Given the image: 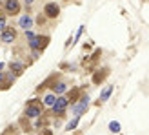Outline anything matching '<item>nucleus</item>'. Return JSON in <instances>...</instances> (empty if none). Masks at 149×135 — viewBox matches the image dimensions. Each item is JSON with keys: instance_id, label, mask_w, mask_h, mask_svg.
<instances>
[{"instance_id": "1", "label": "nucleus", "mask_w": 149, "mask_h": 135, "mask_svg": "<svg viewBox=\"0 0 149 135\" xmlns=\"http://www.w3.org/2000/svg\"><path fill=\"white\" fill-rule=\"evenodd\" d=\"M49 42H51V39L47 35H35L33 39L27 42V46H29V49H33V51H44L47 48Z\"/></svg>"}, {"instance_id": "2", "label": "nucleus", "mask_w": 149, "mask_h": 135, "mask_svg": "<svg viewBox=\"0 0 149 135\" xmlns=\"http://www.w3.org/2000/svg\"><path fill=\"white\" fill-rule=\"evenodd\" d=\"M42 110H44L42 101L33 99V101H29L27 106H26V117H29V119H36V117L42 115Z\"/></svg>"}, {"instance_id": "3", "label": "nucleus", "mask_w": 149, "mask_h": 135, "mask_svg": "<svg viewBox=\"0 0 149 135\" xmlns=\"http://www.w3.org/2000/svg\"><path fill=\"white\" fill-rule=\"evenodd\" d=\"M68 106H69V101H68V97H56V101H55V104L51 106V110H53V113L55 115H64V111L68 110Z\"/></svg>"}, {"instance_id": "4", "label": "nucleus", "mask_w": 149, "mask_h": 135, "mask_svg": "<svg viewBox=\"0 0 149 135\" xmlns=\"http://www.w3.org/2000/svg\"><path fill=\"white\" fill-rule=\"evenodd\" d=\"M4 9H6L7 15L15 17V15L20 13V2L18 0H4Z\"/></svg>"}, {"instance_id": "5", "label": "nucleus", "mask_w": 149, "mask_h": 135, "mask_svg": "<svg viewBox=\"0 0 149 135\" xmlns=\"http://www.w3.org/2000/svg\"><path fill=\"white\" fill-rule=\"evenodd\" d=\"M44 15H46L47 18H56L58 15H60V7L55 2H47L46 7H44Z\"/></svg>"}, {"instance_id": "6", "label": "nucleus", "mask_w": 149, "mask_h": 135, "mask_svg": "<svg viewBox=\"0 0 149 135\" xmlns=\"http://www.w3.org/2000/svg\"><path fill=\"white\" fill-rule=\"evenodd\" d=\"M107 75H109V68H102V70H96V71L93 73V84L100 86L102 82L107 79Z\"/></svg>"}, {"instance_id": "7", "label": "nucleus", "mask_w": 149, "mask_h": 135, "mask_svg": "<svg viewBox=\"0 0 149 135\" xmlns=\"http://www.w3.org/2000/svg\"><path fill=\"white\" fill-rule=\"evenodd\" d=\"M15 39H17V29L15 27H4V31L0 33V40L2 42H13Z\"/></svg>"}, {"instance_id": "8", "label": "nucleus", "mask_w": 149, "mask_h": 135, "mask_svg": "<svg viewBox=\"0 0 149 135\" xmlns=\"http://www.w3.org/2000/svg\"><path fill=\"white\" fill-rule=\"evenodd\" d=\"M100 55H102V51H100V49H95V53L89 57V58H86V60L82 62V66H84L86 70H93V66H95V64H96V60L100 58Z\"/></svg>"}, {"instance_id": "9", "label": "nucleus", "mask_w": 149, "mask_h": 135, "mask_svg": "<svg viewBox=\"0 0 149 135\" xmlns=\"http://www.w3.org/2000/svg\"><path fill=\"white\" fill-rule=\"evenodd\" d=\"M58 80H60V77H58V73L51 75V77H49V79H47L46 82H42V84H40L38 88H36V91H42V89H46V88H51V89H53V86L56 84Z\"/></svg>"}, {"instance_id": "10", "label": "nucleus", "mask_w": 149, "mask_h": 135, "mask_svg": "<svg viewBox=\"0 0 149 135\" xmlns=\"http://www.w3.org/2000/svg\"><path fill=\"white\" fill-rule=\"evenodd\" d=\"M113 86H107V88H104L102 89V93H100V97H98V101H96V106H100V104H104L109 97H111V93H113Z\"/></svg>"}, {"instance_id": "11", "label": "nucleus", "mask_w": 149, "mask_h": 135, "mask_svg": "<svg viewBox=\"0 0 149 135\" xmlns=\"http://www.w3.org/2000/svg\"><path fill=\"white\" fill-rule=\"evenodd\" d=\"M80 95H82V88H73L71 91L68 93V101H69V104H77L78 99H80Z\"/></svg>"}, {"instance_id": "12", "label": "nucleus", "mask_w": 149, "mask_h": 135, "mask_svg": "<svg viewBox=\"0 0 149 135\" xmlns=\"http://www.w3.org/2000/svg\"><path fill=\"white\" fill-rule=\"evenodd\" d=\"M33 22H35V20H33L31 17H29V15H24V17H20V18H18V26H20V27L26 31V29H31Z\"/></svg>"}, {"instance_id": "13", "label": "nucleus", "mask_w": 149, "mask_h": 135, "mask_svg": "<svg viewBox=\"0 0 149 135\" xmlns=\"http://www.w3.org/2000/svg\"><path fill=\"white\" fill-rule=\"evenodd\" d=\"M9 68H11V73L15 75V77H17V75H22V73H24V70H26V66L20 64V62H17V60H13L9 64Z\"/></svg>"}, {"instance_id": "14", "label": "nucleus", "mask_w": 149, "mask_h": 135, "mask_svg": "<svg viewBox=\"0 0 149 135\" xmlns=\"http://www.w3.org/2000/svg\"><path fill=\"white\" fill-rule=\"evenodd\" d=\"M65 91H68V86H65V82H62V80H58L53 86V93L55 95H64Z\"/></svg>"}, {"instance_id": "15", "label": "nucleus", "mask_w": 149, "mask_h": 135, "mask_svg": "<svg viewBox=\"0 0 149 135\" xmlns=\"http://www.w3.org/2000/svg\"><path fill=\"white\" fill-rule=\"evenodd\" d=\"M13 82H15V75L13 73H9V75H6V79H4V82L0 84V89H9L11 86H13Z\"/></svg>"}, {"instance_id": "16", "label": "nucleus", "mask_w": 149, "mask_h": 135, "mask_svg": "<svg viewBox=\"0 0 149 135\" xmlns=\"http://www.w3.org/2000/svg\"><path fill=\"white\" fill-rule=\"evenodd\" d=\"M55 101H56V95L55 93H47L46 97H44V106H53V104H55Z\"/></svg>"}, {"instance_id": "17", "label": "nucleus", "mask_w": 149, "mask_h": 135, "mask_svg": "<svg viewBox=\"0 0 149 135\" xmlns=\"http://www.w3.org/2000/svg\"><path fill=\"white\" fill-rule=\"evenodd\" d=\"M78 122H80V117H74L73 121H69V122H68V126H65V130H68V131L74 130V128H77V126H78Z\"/></svg>"}, {"instance_id": "18", "label": "nucleus", "mask_w": 149, "mask_h": 135, "mask_svg": "<svg viewBox=\"0 0 149 135\" xmlns=\"http://www.w3.org/2000/svg\"><path fill=\"white\" fill-rule=\"evenodd\" d=\"M109 130L113 131V133H120V124H118L116 121H111L109 122Z\"/></svg>"}, {"instance_id": "19", "label": "nucleus", "mask_w": 149, "mask_h": 135, "mask_svg": "<svg viewBox=\"0 0 149 135\" xmlns=\"http://www.w3.org/2000/svg\"><path fill=\"white\" fill-rule=\"evenodd\" d=\"M46 20H47V17H46V15H42V13H40L38 17H36V20H35V22H36L38 26H44V24H46Z\"/></svg>"}, {"instance_id": "20", "label": "nucleus", "mask_w": 149, "mask_h": 135, "mask_svg": "<svg viewBox=\"0 0 149 135\" xmlns=\"http://www.w3.org/2000/svg\"><path fill=\"white\" fill-rule=\"evenodd\" d=\"M84 29H86L84 26H80V27H78V31H77V35H74V40H73V42H77V40L80 39V37H82V33H84Z\"/></svg>"}, {"instance_id": "21", "label": "nucleus", "mask_w": 149, "mask_h": 135, "mask_svg": "<svg viewBox=\"0 0 149 135\" xmlns=\"http://www.w3.org/2000/svg\"><path fill=\"white\" fill-rule=\"evenodd\" d=\"M4 27H6V17H4V15H0V33L4 31Z\"/></svg>"}, {"instance_id": "22", "label": "nucleus", "mask_w": 149, "mask_h": 135, "mask_svg": "<svg viewBox=\"0 0 149 135\" xmlns=\"http://www.w3.org/2000/svg\"><path fill=\"white\" fill-rule=\"evenodd\" d=\"M22 128H24V131L31 130V126H29V122H26V119H22Z\"/></svg>"}, {"instance_id": "23", "label": "nucleus", "mask_w": 149, "mask_h": 135, "mask_svg": "<svg viewBox=\"0 0 149 135\" xmlns=\"http://www.w3.org/2000/svg\"><path fill=\"white\" fill-rule=\"evenodd\" d=\"M24 33H26V37H27V40H31V39H33V37H35V33L31 31V29H26V31H24Z\"/></svg>"}, {"instance_id": "24", "label": "nucleus", "mask_w": 149, "mask_h": 135, "mask_svg": "<svg viewBox=\"0 0 149 135\" xmlns=\"http://www.w3.org/2000/svg\"><path fill=\"white\" fill-rule=\"evenodd\" d=\"M38 135H53V131H51V130H42Z\"/></svg>"}, {"instance_id": "25", "label": "nucleus", "mask_w": 149, "mask_h": 135, "mask_svg": "<svg viewBox=\"0 0 149 135\" xmlns=\"http://www.w3.org/2000/svg\"><path fill=\"white\" fill-rule=\"evenodd\" d=\"M84 51H91V44H84Z\"/></svg>"}, {"instance_id": "26", "label": "nucleus", "mask_w": 149, "mask_h": 135, "mask_svg": "<svg viewBox=\"0 0 149 135\" xmlns=\"http://www.w3.org/2000/svg\"><path fill=\"white\" fill-rule=\"evenodd\" d=\"M4 79H6V73H2V71H0V84L4 82Z\"/></svg>"}, {"instance_id": "27", "label": "nucleus", "mask_w": 149, "mask_h": 135, "mask_svg": "<svg viewBox=\"0 0 149 135\" xmlns=\"http://www.w3.org/2000/svg\"><path fill=\"white\" fill-rule=\"evenodd\" d=\"M24 2H26V6H31V4L35 2V0H24Z\"/></svg>"}, {"instance_id": "28", "label": "nucleus", "mask_w": 149, "mask_h": 135, "mask_svg": "<svg viewBox=\"0 0 149 135\" xmlns=\"http://www.w3.org/2000/svg\"><path fill=\"white\" fill-rule=\"evenodd\" d=\"M4 70V62H0V71H2Z\"/></svg>"}, {"instance_id": "29", "label": "nucleus", "mask_w": 149, "mask_h": 135, "mask_svg": "<svg viewBox=\"0 0 149 135\" xmlns=\"http://www.w3.org/2000/svg\"><path fill=\"white\" fill-rule=\"evenodd\" d=\"M0 15H4V13H2V11H0Z\"/></svg>"}]
</instances>
